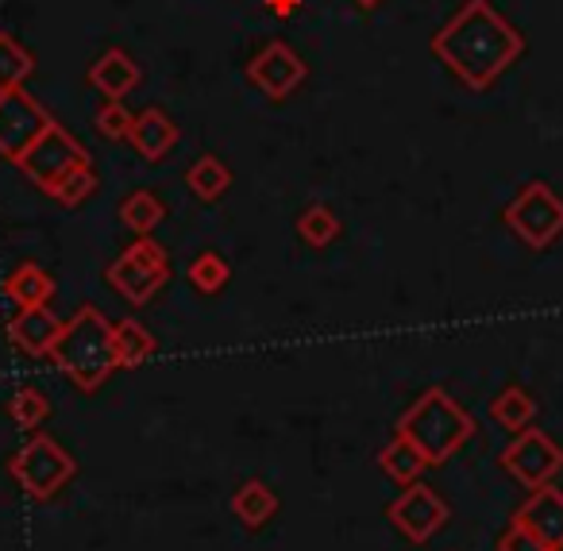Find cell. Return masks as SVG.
<instances>
[{"mask_svg": "<svg viewBox=\"0 0 563 551\" xmlns=\"http://www.w3.org/2000/svg\"><path fill=\"white\" fill-rule=\"evenodd\" d=\"M55 363L70 374V382L86 394H93L97 386L109 382V374L117 371V332L97 309H78L70 324H63V335L55 343Z\"/></svg>", "mask_w": 563, "mask_h": 551, "instance_id": "2", "label": "cell"}, {"mask_svg": "<svg viewBox=\"0 0 563 551\" xmlns=\"http://www.w3.org/2000/svg\"><path fill=\"white\" fill-rule=\"evenodd\" d=\"M360 9H375V4H383V0H355Z\"/></svg>", "mask_w": 563, "mask_h": 551, "instance_id": "31", "label": "cell"}, {"mask_svg": "<svg viewBox=\"0 0 563 551\" xmlns=\"http://www.w3.org/2000/svg\"><path fill=\"white\" fill-rule=\"evenodd\" d=\"M521 51L525 40L517 35V27L498 16L486 0H471L432 40V55L471 89H486L490 81H498Z\"/></svg>", "mask_w": 563, "mask_h": 551, "instance_id": "1", "label": "cell"}, {"mask_svg": "<svg viewBox=\"0 0 563 551\" xmlns=\"http://www.w3.org/2000/svg\"><path fill=\"white\" fill-rule=\"evenodd\" d=\"M93 189H97V174H93V166L86 163V166H78V170L66 174V178H58L47 194L55 197V201H63V205H70V209H74V205L86 201Z\"/></svg>", "mask_w": 563, "mask_h": 551, "instance_id": "27", "label": "cell"}, {"mask_svg": "<svg viewBox=\"0 0 563 551\" xmlns=\"http://www.w3.org/2000/svg\"><path fill=\"white\" fill-rule=\"evenodd\" d=\"M104 278L128 305H147L170 278V263H166V251L151 235H143L104 271Z\"/></svg>", "mask_w": 563, "mask_h": 551, "instance_id": "4", "label": "cell"}, {"mask_svg": "<svg viewBox=\"0 0 563 551\" xmlns=\"http://www.w3.org/2000/svg\"><path fill=\"white\" fill-rule=\"evenodd\" d=\"M506 224L514 228L517 240L544 251L548 243L563 232V201L544 181H529V186L506 205Z\"/></svg>", "mask_w": 563, "mask_h": 551, "instance_id": "6", "label": "cell"}, {"mask_svg": "<svg viewBox=\"0 0 563 551\" xmlns=\"http://www.w3.org/2000/svg\"><path fill=\"white\" fill-rule=\"evenodd\" d=\"M501 466H506L521 486L540 489L563 471V448L548 432L529 428V432H521L506 451H501Z\"/></svg>", "mask_w": 563, "mask_h": 551, "instance_id": "8", "label": "cell"}, {"mask_svg": "<svg viewBox=\"0 0 563 551\" xmlns=\"http://www.w3.org/2000/svg\"><path fill=\"white\" fill-rule=\"evenodd\" d=\"M4 294H9L20 309H27V305H47L51 294H55V278H51L43 266L24 263V266L12 271L9 282H4Z\"/></svg>", "mask_w": 563, "mask_h": 551, "instance_id": "16", "label": "cell"}, {"mask_svg": "<svg viewBox=\"0 0 563 551\" xmlns=\"http://www.w3.org/2000/svg\"><path fill=\"white\" fill-rule=\"evenodd\" d=\"M378 463H383V471L390 474L394 482L409 486V482L421 478V471L429 466V459H424L421 451H417V443H409L406 436H394V440L378 451Z\"/></svg>", "mask_w": 563, "mask_h": 551, "instance_id": "17", "label": "cell"}, {"mask_svg": "<svg viewBox=\"0 0 563 551\" xmlns=\"http://www.w3.org/2000/svg\"><path fill=\"white\" fill-rule=\"evenodd\" d=\"M532 417H537V401H532L521 386L501 389V394L490 401V420H494V425H501V428H509V432H521V428H529Z\"/></svg>", "mask_w": 563, "mask_h": 551, "instance_id": "20", "label": "cell"}, {"mask_svg": "<svg viewBox=\"0 0 563 551\" xmlns=\"http://www.w3.org/2000/svg\"><path fill=\"white\" fill-rule=\"evenodd\" d=\"M89 86H93L97 93L109 97V101H124V97L140 86V66H135L132 55L112 47L89 66Z\"/></svg>", "mask_w": 563, "mask_h": 551, "instance_id": "14", "label": "cell"}, {"mask_svg": "<svg viewBox=\"0 0 563 551\" xmlns=\"http://www.w3.org/2000/svg\"><path fill=\"white\" fill-rule=\"evenodd\" d=\"M278 509V494H274L266 482H243L232 497V513L243 520L247 528H263V520Z\"/></svg>", "mask_w": 563, "mask_h": 551, "instance_id": "18", "label": "cell"}, {"mask_svg": "<svg viewBox=\"0 0 563 551\" xmlns=\"http://www.w3.org/2000/svg\"><path fill=\"white\" fill-rule=\"evenodd\" d=\"M55 120L47 117L40 101L24 89H9L0 93V155L16 163L35 140H40Z\"/></svg>", "mask_w": 563, "mask_h": 551, "instance_id": "9", "label": "cell"}, {"mask_svg": "<svg viewBox=\"0 0 563 551\" xmlns=\"http://www.w3.org/2000/svg\"><path fill=\"white\" fill-rule=\"evenodd\" d=\"M189 282H194L201 294H220L228 282V263L217 251H201V255L189 263Z\"/></svg>", "mask_w": 563, "mask_h": 551, "instance_id": "26", "label": "cell"}, {"mask_svg": "<svg viewBox=\"0 0 563 551\" xmlns=\"http://www.w3.org/2000/svg\"><path fill=\"white\" fill-rule=\"evenodd\" d=\"M86 163H89V155L81 151V143L74 140L70 132H63L58 124H51L47 132H43L40 140H35L32 147L16 158L20 170H24L27 178L43 189H51L58 178H66V174L78 170V166H86Z\"/></svg>", "mask_w": 563, "mask_h": 551, "instance_id": "7", "label": "cell"}, {"mask_svg": "<svg viewBox=\"0 0 563 551\" xmlns=\"http://www.w3.org/2000/svg\"><path fill=\"white\" fill-rule=\"evenodd\" d=\"M58 335H63V320H58L47 305H27V309H20L16 317L9 320V340L16 343L24 355H35V359L51 355Z\"/></svg>", "mask_w": 563, "mask_h": 551, "instance_id": "13", "label": "cell"}, {"mask_svg": "<svg viewBox=\"0 0 563 551\" xmlns=\"http://www.w3.org/2000/svg\"><path fill=\"white\" fill-rule=\"evenodd\" d=\"M9 412H12V420L24 428V432H40V425L47 420L51 405L35 386H20L16 394H12V401H9Z\"/></svg>", "mask_w": 563, "mask_h": 551, "instance_id": "25", "label": "cell"}, {"mask_svg": "<svg viewBox=\"0 0 563 551\" xmlns=\"http://www.w3.org/2000/svg\"><path fill=\"white\" fill-rule=\"evenodd\" d=\"M390 520L406 540L424 543L448 525V505L444 497H437V489L421 486V482H409L406 494L390 505Z\"/></svg>", "mask_w": 563, "mask_h": 551, "instance_id": "10", "label": "cell"}, {"mask_svg": "<svg viewBox=\"0 0 563 551\" xmlns=\"http://www.w3.org/2000/svg\"><path fill=\"white\" fill-rule=\"evenodd\" d=\"M112 332H117V363L128 366V371L143 366L155 355V340L140 320H120V324H112Z\"/></svg>", "mask_w": 563, "mask_h": 551, "instance_id": "21", "label": "cell"}, {"mask_svg": "<svg viewBox=\"0 0 563 551\" xmlns=\"http://www.w3.org/2000/svg\"><path fill=\"white\" fill-rule=\"evenodd\" d=\"M166 217L163 201H158L155 194H147V189H140V194L124 197V205H120V220H124L132 232L147 235L151 228H158V220Z\"/></svg>", "mask_w": 563, "mask_h": 551, "instance_id": "23", "label": "cell"}, {"mask_svg": "<svg viewBox=\"0 0 563 551\" xmlns=\"http://www.w3.org/2000/svg\"><path fill=\"white\" fill-rule=\"evenodd\" d=\"M398 436H406L409 443H417L424 459L432 463H444L452 459L463 443L475 436V420L467 409H460L448 389H429L406 409V417L398 420Z\"/></svg>", "mask_w": 563, "mask_h": 551, "instance_id": "3", "label": "cell"}, {"mask_svg": "<svg viewBox=\"0 0 563 551\" xmlns=\"http://www.w3.org/2000/svg\"><path fill=\"white\" fill-rule=\"evenodd\" d=\"M301 0H266V9L274 12V16H290V12H298Z\"/></svg>", "mask_w": 563, "mask_h": 551, "instance_id": "30", "label": "cell"}, {"mask_svg": "<svg viewBox=\"0 0 563 551\" xmlns=\"http://www.w3.org/2000/svg\"><path fill=\"white\" fill-rule=\"evenodd\" d=\"M298 235L309 247H324V243H332L340 235V217L329 205H309L298 217Z\"/></svg>", "mask_w": 563, "mask_h": 551, "instance_id": "24", "label": "cell"}, {"mask_svg": "<svg viewBox=\"0 0 563 551\" xmlns=\"http://www.w3.org/2000/svg\"><path fill=\"white\" fill-rule=\"evenodd\" d=\"M186 186L194 189L201 201H220V197L228 194V186H232V174H228V166L220 163L217 155H201L186 170Z\"/></svg>", "mask_w": 563, "mask_h": 551, "instance_id": "19", "label": "cell"}, {"mask_svg": "<svg viewBox=\"0 0 563 551\" xmlns=\"http://www.w3.org/2000/svg\"><path fill=\"white\" fill-rule=\"evenodd\" d=\"M247 78H251V86L263 89L266 97L278 101V97H290L294 89L306 81V63H301L298 51L286 47V43H266V47L251 58Z\"/></svg>", "mask_w": 563, "mask_h": 551, "instance_id": "11", "label": "cell"}, {"mask_svg": "<svg viewBox=\"0 0 563 551\" xmlns=\"http://www.w3.org/2000/svg\"><path fill=\"white\" fill-rule=\"evenodd\" d=\"M12 474H16V482L24 486L27 497L47 502V497H55L58 489L74 478V459H70V451L58 448L51 436L35 432L32 440L12 455Z\"/></svg>", "mask_w": 563, "mask_h": 551, "instance_id": "5", "label": "cell"}, {"mask_svg": "<svg viewBox=\"0 0 563 551\" xmlns=\"http://www.w3.org/2000/svg\"><path fill=\"white\" fill-rule=\"evenodd\" d=\"M32 70H35V58L27 55L16 40L0 35V93H9V89H24V81L32 78Z\"/></svg>", "mask_w": 563, "mask_h": 551, "instance_id": "22", "label": "cell"}, {"mask_svg": "<svg viewBox=\"0 0 563 551\" xmlns=\"http://www.w3.org/2000/svg\"><path fill=\"white\" fill-rule=\"evenodd\" d=\"M132 124H135V117L124 109V101H109V104H101V109L93 112V128L112 143L128 140V135H132Z\"/></svg>", "mask_w": 563, "mask_h": 551, "instance_id": "28", "label": "cell"}, {"mask_svg": "<svg viewBox=\"0 0 563 551\" xmlns=\"http://www.w3.org/2000/svg\"><path fill=\"white\" fill-rule=\"evenodd\" d=\"M517 525H525L548 551H563V494L555 486H540L517 509Z\"/></svg>", "mask_w": 563, "mask_h": 551, "instance_id": "12", "label": "cell"}, {"mask_svg": "<svg viewBox=\"0 0 563 551\" xmlns=\"http://www.w3.org/2000/svg\"><path fill=\"white\" fill-rule=\"evenodd\" d=\"M498 551H548L544 543L537 540V536L529 532L525 525H509L506 532H501V540H498Z\"/></svg>", "mask_w": 563, "mask_h": 551, "instance_id": "29", "label": "cell"}, {"mask_svg": "<svg viewBox=\"0 0 563 551\" xmlns=\"http://www.w3.org/2000/svg\"><path fill=\"white\" fill-rule=\"evenodd\" d=\"M128 140H132V147L140 151L147 163H163L174 151V143H178V124H174L163 109H143L140 117H135Z\"/></svg>", "mask_w": 563, "mask_h": 551, "instance_id": "15", "label": "cell"}]
</instances>
